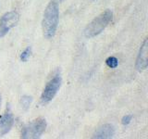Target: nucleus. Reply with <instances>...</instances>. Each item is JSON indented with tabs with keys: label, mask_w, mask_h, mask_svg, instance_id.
I'll use <instances>...</instances> for the list:
<instances>
[{
	"label": "nucleus",
	"mask_w": 148,
	"mask_h": 139,
	"mask_svg": "<svg viewBox=\"0 0 148 139\" xmlns=\"http://www.w3.org/2000/svg\"><path fill=\"white\" fill-rule=\"evenodd\" d=\"M106 64L111 69H116L119 65V60L116 57H109V58H106Z\"/></svg>",
	"instance_id": "1a4fd4ad"
},
{
	"label": "nucleus",
	"mask_w": 148,
	"mask_h": 139,
	"mask_svg": "<svg viewBox=\"0 0 148 139\" xmlns=\"http://www.w3.org/2000/svg\"><path fill=\"white\" fill-rule=\"evenodd\" d=\"M46 129V122L43 118L34 120L22 129L21 138H39Z\"/></svg>",
	"instance_id": "7ed1b4c3"
},
{
	"label": "nucleus",
	"mask_w": 148,
	"mask_h": 139,
	"mask_svg": "<svg viewBox=\"0 0 148 139\" xmlns=\"http://www.w3.org/2000/svg\"><path fill=\"white\" fill-rule=\"evenodd\" d=\"M59 20V9L58 3L56 0L50 1L46 7L43 21H42V27H43L44 35L45 38H53L56 34L58 29Z\"/></svg>",
	"instance_id": "f257e3e1"
},
{
	"label": "nucleus",
	"mask_w": 148,
	"mask_h": 139,
	"mask_svg": "<svg viewBox=\"0 0 148 139\" xmlns=\"http://www.w3.org/2000/svg\"><path fill=\"white\" fill-rule=\"evenodd\" d=\"M113 12L110 9H106V11L101 13L99 16L95 18L89 24H88L84 30V36L87 38H92L101 34L103 30L106 29L110 21H112Z\"/></svg>",
	"instance_id": "f03ea898"
},
{
	"label": "nucleus",
	"mask_w": 148,
	"mask_h": 139,
	"mask_svg": "<svg viewBox=\"0 0 148 139\" xmlns=\"http://www.w3.org/2000/svg\"><path fill=\"white\" fill-rule=\"evenodd\" d=\"M0 103H1V96H0Z\"/></svg>",
	"instance_id": "ddd939ff"
},
{
	"label": "nucleus",
	"mask_w": 148,
	"mask_h": 139,
	"mask_svg": "<svg viewBox=\"0 0 148 139\" xmlns=\"http://www.w3.org/2000/svg\"><path fill=\"white\" fill-rule=\"evenodd\" d=\"M132 119V115H125L124 117L122 118V120H121V123L123 125H128L130 122H131Z\"/></svg>",
	"instance_id": "f8f14e48"
},
{
	"label": "nucleus",
	"mask_w": 148,
	"mask_h": 139,
	"mask_svg": "<svg viewBox=\"0 0 148 139\" xmlns=\"http://www.w3.org/2000/svg\"><path fill=\"white\" fill-rule=\"evenodd\" d=\"M18 20H20V16L17 11L5 13L0 19V38L4 37L10 31V29L15 27L18 24Z\"/></svg>",
	"instance_id": "39448f33"
},
{
	"label": "nucleus",
	"mask_w": 148,
	"mask_h": 139,
	"mask_svg": "<svg viewBox=\"0 0 148 139\" xmlns=\"http://www.w3.org/2000/svg\"><path fill=\"white\" fill-rule=\"evenodd\" d=\"M115 133V128L111 124H104L100 126L94 133V138L98 139H105V138H111L113 137Z\"/></svg>",
	"instance_id": "6e6552de"
},
{
	"label": "nucleus",
	"mask_w": 148,
	"mask_h": 139,
	"mask_svg": "<svg viewBox=\"0 0 148 139\" xmlns=\"http://www.w3.org/2000/svg\"><path fill=\"white\" fill-rule=\"evenodd\" d=\"M136 69L138 71H145L148 66V40L145 39L142 44L136 58Z\"/></svg>",
	"instance_id": "423d86ee"
},
{
	"label": "nucleus",
	"mask_w": 148,
	"mask_h": 139,
	"mask_svg": "<svg viewBox=\"0 0 148 139\" xmlns=\"http://www.w3.org/2000/svg\"><path fill=\"white\" fill-rule=\"evenodd\" d=\"M31 101H32V97L31 96H23L21 97V104H22V107L24 108L25 109H27L29 108V106L31 104Z\"/></svg>",
	"instance_id": "9b49d317"
},
{
	"label": "nucleus",
	"mask_w": 148,
	"mask_h": 139,
	"mask_svg": "<svg viewBox=\"0 0 148 139\" xmlns=\"http://www.w3.org/2000/svg\"><path fill=\"white\" fill-rule=\"evenodd\" d=\"M61 83H62L61 77L59 75H56L46 83V85L41 96L42 104H47L54 98L55 96L57 95L58 91L59 90L60 86H61Z\"/></svg>",
	"instance_id": "20e7f679"
},
{
	"label": "nucleus",
	"mask_w": 148,
	"mask_h": 139,
	"mask_svg": "<svg viewBox=\"0 0 148 139\" xmlns=\"http://www.w3.org/2000/svg\"><path fill=\"white\" fill-rule=\"evenodd\" d=\"M31 53H32V49H31V47H27V48L21 54V61L26 62L27 60H28V58H30Z\"/></svg>",
	"instance_id": "9d476101"
},
{
	"label": "nucleus",
	"mask_w": 148,
	"mask_h": 139,
	"mask_svg": "<svg viewBox=\"0 0 148 139\" xmlns=\"http://www.w3.org/2000/svg\"><path fill=\"white\" fill-rule=\"evenodd\" d=\"M14 124L13 115L9 110L6 111L1 117H0V136H5L8 133Z\"/></svg>",
	"instance_id": "0eeeda50"
}]
</instances>
